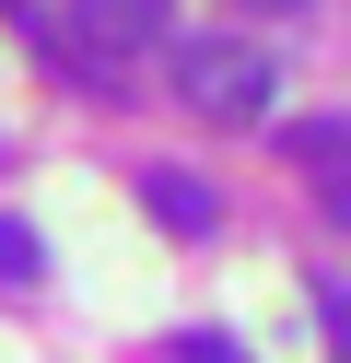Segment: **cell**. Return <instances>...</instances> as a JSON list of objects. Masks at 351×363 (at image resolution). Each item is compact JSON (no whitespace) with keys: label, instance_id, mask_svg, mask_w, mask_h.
<instances>
[{"label":"cell","instance_id":"3","mask_svg":"<svg viewBox=\"0 0 351 363\" xmlns=\"http://www.w3.org/2000/svg\"><path fill=\"white\" fill-rule=\"evenodd\" d=\"M176 0H82V35H94V71H117L129 48H152Z\"/></svg>","mask_w":351,"mask_h":363},{"label":"cell","instance_id":"5","mask_svg":"<svg viewBox=\"0 0 351 363\" xmlns=\"http://www.w3.org/2000/svg\"><path fill=\"white\" fill-rule=\"evenodd\" d=\"M0 281H35V235L23 223H0Z\"/></svg>","mask_w":351,"mask_h":363},{"label":"cell","instance_id":"4","mask_svg":"<svg viewBox=\"0 0 351 363\" xmlns=\"http://www.w3.org/2000/svg\"><path fill=\"white\" fill-rule=\"evenodd\" d=\"M140 199H152V223H164V235H211V223H223V199H211L199 176H176V164H152V176H140Z\"/></svg>","mask_w":351,"mask_h":363},{"label":"cell","instance_id":"1","mask_svg":"<svg viewBox=\"0 0 351 363\" xmlns=\"http://www.w3.org/2000/svg\"><path fill=\"white\" fill-rule=\"evenodd\" d=\"M176 94L199 106L211 129H257L269 94H281V71H269V48H246V35H176Z\"/></svg>","mask_w":351,"mask_h":363},{"label":"cell","instance_id":"6","mask_svg":"<svg viewBox=\"0 0 351 363\" xmlns=\"http://www.w3.org/2000/svg\"><path fill=\"white\" fill-rule=\"evenodd\" d=\"M328 340H340V363H351V293H328Z\"/></svg>","mask_w":351,"mask_h":363},{"label":"cell","instance_id":"7","mask_svg":"<svg viewBox=\"0 0 351 363\" xmlns=\"http://www.w3.org/2000/svg\"><path fill=\"white\" fill-rule=\"evenodd\" d=\"M246 12H316V0H246Z\"/></svg>","mask_w":351,"mask_h":363},{"label":"cell","instance_id":"2","mask_svg":"<svg viewBox=\"0 0 351 363\" xmlns=\"http://www.w3.org/2000/svg\"><path fill=\"white\" fill-rule=\"evenodd\" d=\"M293 164L316 188V211L351 235V118H293Z\"/></svg>","mask_w":351,"mask_h":363}]
</instances>
